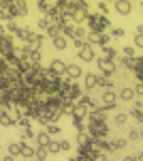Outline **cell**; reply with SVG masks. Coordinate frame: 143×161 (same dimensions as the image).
<instances>
[{
	"mask_svg": "<svg viewBox=\"0 0 143 161\" xmlns=\"http://www.w3.org/2000/svg\"><path fill=\"white\" fill-rule=\"evenodd\" d=\"M11 47H15L13 35H9V32H0V50H11Z\"/></svg>",
	"mask_w": 143,
	"mask_h": 161,
	"instance_id": "d6986e66",
	"label": "cell"
},
{
	"mask_svg": "<svg viewBox=\"0 0 143 161\" xmlns=\"http://www.w3.org/2000/svg\"><path fill=\"white\" fill-rule=\"evenodd\" d=\"M43 43H45V37H43V35H38V32H32V37H30V41H28L26 45H28V47H32V50L41 52Z\"/></svg>",
	"mask_w": 143,
	"mask_h": 161,
	"instance_id": "ac0fdd59",
	"label": "cell"
},
{
	"mask_svg": "<svg viewBox=\"0 0 143 161\" xmlns=\"http://www.w3.org/2000/svg\"><path fill=\"white\" fill-rule=\"evenodd\" d=\"M47 37L49 39H56V37H62V26L60 24H49V28H47Z\"/></svg>",
	"mask_w": 143,
	"mask_h": 161,
	"instance_id": "f1b7e54d",
	"label": "cell"
},
{
	"mask_svg": "<svg viewBox=\"0 0 143 161\" xmlns=\"http://www.w3.org/2000/svg\"><path fill=\"white\" fill-rule=\"evenodd\" d=\"M17 127H22V129H30V127H32V118H30V116H19V118H17Z\"/></svg>",
	"mask_w": 143,
	"mask_h": 161,
	"instance_id": "d6a6232c",
	"label": "cell"
},
{
	"mask_svg": "<svg viewBox=\"0 0 143 161\" xmlns=\"http://www.w3.org/2000/svg\"><path fill=\"white\" fill-rule=\"evenodd\" d=\"M88 37V30H85V26H75V30H73V41H85Z\"/></svg>",
	"mask_w": 143,
	"mask_h": 161,
	"instance_id": "cb8c5ba5",
	"label": "cell"
},
{
	"mask_svg": "<svg viewBox=\"0 0 143 161\" xmlns=\"http://www.w3.org/2000/svg\"><path fill=\"white\" fill-rule=\"evenodd\" d=\"M141 11H143V2H141Z\"/></svg>",
	"mask_w": 143,
	"mask_h": 161,
	"instance_id": "11a10c76",
	"label": "cell"
},
{
	"mask_svg": "<svg viewBox=\"0 0 143 161\" xmlns=\"http://www.w3.org/2000/svg\"><path fill=\"white\" fill-rule=\"evenodd\" d=\"M96 67H98V71H100V75L103 77H115L118 75V64L113 60H107V58H103V56H96Z\"/></svg>",
	"mask_w": 143,
	"mask_h": 161,
	"instance_id": "3957f363",
	"label": "cell"
},
{
	"mask_svg": "<svg viewBox=\"0 0 143 161\" xmlns=\"http://www.w3.org/2000/svg\"><path fill=\"white\" fill-rule=\"evenodd\" d=\"M111 123H113V127H126V125L130 123V118H128V112H115V114H113V118H111Z\"/></svg>",
	"mask_w": 143,
	"mask_h": 161,
	"instance_id": "5bb4252c",
	"label": "cell"
},
{
	"mask_svg": "<svg viewBox=\"0 0 143 161\" xmlns=\"http://www.w3.org/2000/svg\"><path fill=\"white\" fill-rule=\"evenodd\" d=\"M103 58H107V60H118L120 58V54H118V50L113 47V45H107V47H103Z\"/></svg>",
	"mask_w": 143,
	"mask_h": 161,
	"instance_id": "603a6c76",
	"label": "cell"
},
{
	"mask_svg": "<svg viewBox=\"0 0 143 161\" xmlns=\"http://www.w3.org/2000/svg\"><path fill=\"white\" fill-rule=\"evenodd\" d=\"M22 161H32V159H22Z\"/></svg>",
	"mask_w": 143,
	"mask_h": 161,
	"instance_id": "db71d44e",
	"label": "cell"
},
{
	"mask_svg": "<svg viewBox=\"0 0 143 161\" xmlns=\"http://www.w3.org/2000/svg\"><path fill=\"white\" fill-rule=\"evenodd\" d=\"M128 118H130V120H135V125H137V127H141V125H143V112L130 108V110H128Z\"/></svg>",
	"mask_w": 143,
	"mask_h": 161,
	"instance_id": "d4e9b609",
	"label": "cell"
},
{
	"mask_svg": "<svg viewBox=\"0 0 143 161\" xmlns=\"http://www.w3.org/2000/svg\"><path fill=\"white\" fill-rule=\"evenodd\" d=\"M132 108H135V110H141V112H143V97H137V99H135V105H132Z\"/></svg>",
	"mask_w": 143,
	"mask_h": 161,
	"instance_id": "7dc6e473",
	"label": "cell"
},
{
	"mask_svg": "<svg viewBox=\"0 0 143 161\" xmlns=\"http://www.w3.org/2000/svg\"><path fill=\"white\" fill-rule=\"evenodd\" d=\"M9 13H11V17L13 19H17V17H26L28 15V4L26 2H11L9 4Z\"/></svg>",
	"mask_w": 143,
	"mask_h": 161,
	"instance_id": "52a82bcc",
	"label": "cell"
},
{
	"mask_svg": "<svg viewBox=\"0 0 143 161\" xmlns=\"http://www.w3.org/2000/svg\"><path fill=\"white\" fill-rule=\"evenodd\" d=\"M122 161H137V159H135V155H128V157H124Z\"/></svg>",
	"mask_w": 143,
	"mask_h": 161,
	"instance_id": "816d5d0a",
	"label": "cell"
},
{
	"mask_svg": "<svg viewBox=\"0 0 143 161\" xmlns=\"http://www.w3.org/2000/svg\"><path fill=\"white\" fill-rule=\"evenodd\" d=\"M77 58H79L81 62H94V60H96V52H94V47L85 43L84 47L77 52Z\"/></svg>",
	"mask_w": 143,
	"mask_h": 161,
	"instance_id": "30bf717a",
	"label": "cell"
},
{
	"mask_svg": "<svg viewBox=\"0 0 143 161\" xmlns=\"http://www.w3.org/2000/svg\"><path fill=\"white\" fill-rule=\"evenodd\" d=\"M34 129L30 127V129H24V133H22V137H19V142H28V140H34Z\"/></svg>",
	"mask_w": 143,
	"mask_h": 161,
	"instance_id": "ab89813d",
	"label": "cell"
},
{
	"mask_svg": "<svg viewBox=\"0 0 143 161\" xmlns=\"http://www.w3.org/2000/svg\"><path fill=\"white\" fill-rule=\"evenodd\" d=\"M45 131H47L49 137H51V136H58V133H62V127L54 123V125H47V127H45Z\"/></svg>",
	"mask_w": 143,
	"mask_h": 161,
	"instance_id": "74e56055",
	"label": "cell"
},
{
	"mask_svg": "<svg viewBox=\"0 0 143 161\" xmlns=\"http://www.w3.org/2000/svg\"><path fill=\"white\" fill-rule=\"evenodd\" d=\"M135 99H137V95H135L132 86H122L118 90V101H122V103H132Z\"/></svg>",
	"mask_w": 143,
	"mask_h": 161,
	"instance_id": "7c38bea8",
	"label": "cell"
},
{
	"mask_svg": "<svg viewBox=\"0 0 143 161\" xmlns=\"http://www.w3.org/2000/svg\"><path fill=\"white\" fill-rule=\"evenodd\" d=\"M32 32H34L32 28H26V26H19V28H17V32H15L13 37H17V39H22L24 43H28V41H30V37H32Z\"/></svg>",
	"mask_w": 143,
	"mask_h": 161,
	"instance_id": "ffe728a7",
	"label": "cell"
},
{
	"mask_svg": "<svg viewBox=\"0 0 143 161\" xmlns=\"http://www.w3.org/2000/svg\"><path fill=\"white\" fill-rule=\"evenodd\" d=\"M0 125L2 127H17V118L11 116V114H2L0 116Z\"/></svg>",
	"mask_w": 143,
	"mask_h": 161,
	"instance_id": "f546056e",
	"label": "cell"
},
{
	"mask_svg": "<svg viewBox=\"0 0 143 161\" xmlns=\"http://www.w3.org/2000/svg\"><path fill=\"white\" fill-rule=\"evenodd\" d=\"M139 136H141V142H143V125L139 127Z\"/></svg>",
	"mask_w": 143,
	"mask_h": 161,
	"instance_id": "f5cc1de1",
	"label": "cell"
},
{
	"mask_svg": "<svg viewBox=\"0 0 143 161\" xmlns=\"http://www.w3.org/2000/svg\"><path fill=\"white\" fill-rule=\"evenodd\" d=\"M77 103H81V105H84V108H85L88 112H92V110H96V108H98L96 99L92 97V95H88V92H84V97H81V99L77 101Z\"/></svg>",
	"mask_w": 143,
	"mask_h": 161,
	"instance_id": "e0dca14e",
	"label": "cell"
},
{
	"mask_svg": "<svg viewBox=\"0 0 143 161\" xmlns=\"http://www.w3.org/2000/svg\"><path fill=\"white\" fill-rule=\"evenodd\" d=\"M122 56H124V58H137V50H135L132 45H124V47H122Z\"/></svg>",
	"mask_w": 143,
	"mask_h": 161,
	"instance_id": "e575fe53",
	"label": "cell"
},
{
	"mask_svg": "<svg viewBox=\"0 0 143 161\" xmlns=\"http://www.w3.org/2000/svg\"><path fill=\"white\" fill-rule=\"evenodd\" d=\"M36 7H38V11H41V13H45V15H47V13L51 11V7H54V2H49V0H41Z\"/></svg>",
	"mask_w": 143,
	"mask_h": 161,
	"instance_id": "d590c367",
	"label": "cell"
},
{
	"mask_svg": "<svg viewBox=\"0 0 143 161\" xmlns=\"http://www.w3.org/2000/svg\"><path fill=\"white\" fill-rule=\"evenodd\" d=\"M135 35H141V37H143V24H137V28H135Z\"/></svg>",
	"mask_w": 143,
	"mask_h": 161,
	"instance_id": "c3c4849f",
	"label": "cell"
},
{
	"mask_svg": "<svg viewBox=\"0 0 143 161\" xmlns=\"http://www.w3.org/2000/svg\"><path fill=\"white\" fill-rule=\"evenodd\" d=\"M126 133H128V136H126L128 144H137V142H141V136H139V127H130Z\"/></svg>",
	"mask_w": 143,
	"mask_h": 161,
	"instance_id": "4316f807",
	"label": "cell"
},
{
	"mask_svg": "<svg viewBox=\"0 0 143 161\" xmlns=\"http://www.w3.org/2000/svg\"><path fill=\"white\" fill-rule=\"evenodd\" d=\"M135 159H137V161H143V150H137V153H135Z\"/></svg>",
	"mask_w": 143,
	"mask_h": 161,
	"instance_id": "681fc988",
	"label": "cell"
},
{
	"mask_svg": "<svg viewBox=\"0 0 143 161\" xmlns=\"http://www.w3.org/2000/svg\"><path fill=\"white\" fill-rule=\"evenodd\" d=\"M85 43H88V45H92V47H100V35H98V32H88Z\"/></svg>",
	"mask_w": 143,
	"mask_h": 161,
	"instance_id": "4dcf8cb0",
	"label": "cell"
},
{
	"mask_svg": "<svg viewBox=\"0 0 143 161\" xmlns=\"http://www.w3.org/2000/svg\"><path fill=\"white\" fill-rule=\"evenodd\" d=\"M132 47L135 50H143V37L141 35H135L132 37Z\"/></svg>",
	"mask_w": 143,
	"mask_h": 161,
	"instance_id": "7bdbcfd3",
	"label": "cell"
},
{
	"mask_svg": "<svg viewBox=\"0 0 143 161\" xmlns=\"http://www.w3.org/2000/svg\"><path fill=\"white\" fill-rule=\"evenodd\" d=\"M109 148H111V155H115V153H122V150L128 148V140L126 137H109Z\"/></svg>",
	"mask_w": 143,
	"mask_h": 161,
	"instance_id": "9c48e42d",
	"label": "cell"
},
{
	"mask_svg": "<svg viewBox=\"0 0 143 161\" xmlns=\"http://www.w3.org/2000/svg\"><path fill=\"white\" fill-rule=\"evenodd\" d=\"M7 155H11L13 159L19 157V155H22V144H19V142H11V144L7 146Z\"/></svg>",
	"mask_w": 143,
	"mask_h": 161,
	"instance_id": "83f0119b",
	"label": "cell"
},
{
	"mask_svg": "<svg viewBox=\"0 0 143 161\" xmlns=\"http://www.w3.org/2000/svg\"><path fill=\"white\" fill-rule=\"evenodd\" d=\"M81 97H84V86H81L79 82H73V84H71V90H69V99H71L73 103H77Z\"/></svg>",
	"mask_w": 143,
	"mask_h": 161,
	"instance_id": "9a60e30c",
	"label": "cell"
},
{
	"mask_svg": "<svg viewBox=\"0 0 143 161\" xmlns=\"http://www.w3.org/2000/svg\"><path fill=\"white\" fill-rule=\"evenodd\" d=\"M0 157H2V155H0Z\"/></svg>",
	"mask_w": 143,
	"mask_h": 161,
	"instance_id": "9f6ffc18",
	"label": "cell"
},
{
	"mask_svg": "<svg viewBox=\"0 0 143 161\" xmlns=\"http://www.w3.org/2000/svg\"><path fill=\"white\" fill-rule=\"evenodd\" d=\"M47 157H49V155H47V150H45V148H36L34 150V161H47Z\"/></svg>",
	"mask_w": 143,
	"mask_h": 161,
	"instance_id": "b9f144b4",
	"label": "cell"
},
{
	"mask_svg": "<svg viewBox=\"0 0 143 161\" xmlns=\"http://www.w3.org/2000/svg\"><path fill=\"white\" fill-rule=\"evenodd\" d=\"M94 4H96V13H98V15H107L109 13V2L98 0V2H94Z\"/></svg>",
	"mask_w": 143,
	"mask_h": 161,
	"instance_id": "836d02e7",
	"label": "cell"
},
{
	"mask_svg": "<svg viewBox=\"0 0 143 161\" xmlns=\"http://www.w3.org/2000/svg\"><path fill=\"white\" fill-rule=\"evenodd\" d=\"M0 161H15V159H13L11 155H2V157H0Z\"/></svg>",
	"mask_w": 143,
	"mask_h": 161,
	"instance_id": "f907efd6",
	"label": "cell"
},
{
	"mask_svg": "<svg viewBox=\"0 0 143 161\" xmlns=\"http://www.w3.org/2000/svg\"><path fill=\"white\" fill-rule=\"evenodd\" d=\"M132 90H135V95H137V97H143V82H137V80H135Z\"/></svg>",
	"mask_w": 143,
	"mask_h": 161,
	"instance_id": "ee69618b",
	"label": "cell"
},
{
	"mask_svg": "<svg viewBox=\"0 0 143 161\" xmlns=\"http://www.w3.org/2000/svg\"><path fill=\"white\" fill-rule=\"evenodd\" d=\"M90 142V136H88V131H81V133H77V146H85Z\"/></svg>",
	"mask_w": 143,
	"mask_h": 161,
	"instance_id": "60d3db41",
	"label": "cell"
},
{
	"mask_svg": "<svg viewBox=\"0 0 143 161\" xmlns=\"http://www.w3.org/2000/svg\"><path fill=\"white\" fill-rule=\"evenodd\" d=\"M19 144H22V157H24V159H34L36 146H30L28 142H19Z\"/></svg>",
	"mask_w": 143,
	"mask_h": 161,
	"instance_id": "7402d4cb",
	"label": "cell"
},
{
	"mask_svg": "<svg viewBox=\"0 0 143 161\" xmlns=\"http://www.w3.org/2000/svg\"><path fill=\"white\" fill-rule=\"evenodd\" d=\"M132 9H135V4L128 2V0H115V2H113V11L118 13V15H122V17L130 15Z\"/></svg>",
	"mask_w": 143,
	"mask_h": 161,
	"instance_id": "ba28073f",
	"label": "cell"
},
{
	"mask_svg": "<svg viewBox=\"0 0 143 161\" xmlns=\"http://www.w3.org/2000/svg\"><path fill=\"white\" fill-rule=\"evenodd\" d=\"M98 108H103L105 112H111L118 108V90H105L98 97Z\"/></svg>",
	"mask_w": 143,
	"mask_h": 161,
	"instance_id": "277c9868",
	"label": "cell"
},
{
	"mask_svg": "<svg viewBox=\"0 0 143 161\" xmlns=\"http://www.w3.org/2000/svg\"><path fill=\"white\" fill-rule=\"evenodd\" d=\"M71 118H88V110H85L81 103H75V108L71 112Z\"/></svg>",
	"mask_w": 143,
	"mask_h": 161,
	"instance_id": "484cf974",
	"label": "cell"
},
{
	"mask_svg": "<svg viewBox=\"0 0 143 161\" xmlns=\"http://www.w3.org/2000/svg\"><path fill=\"white\" fill-rule=\"evenodd\" d=\"M85 123L88 125H92V123H109V116H107V112L103 110V108H96V110L88 112Z\"/></svg>",
	"mask_w": 143,
	"mask_h": 161,
	"instance_id": "8992f818",
	"label": "cell"
},
{
	"mask_svg": "<svg viewBox=\"0 0 143 161\" xmlns=\"http://www.w3.org/2000/svg\"><path fill=\"white\" fill-rule=\"evenodd\" d=\"M71 150V142L69 140H60V153H69Z\"/></svg>",
	"mask_w": 143,
	"mask_h": 161,
	"instance_id": "bcb514c9",
	"label": "cell"
},
{
	"mask_svg": "<svg viewBox=\"0 0 143 161\" xmlns=\"http://www.w3.org/2000/svg\"><path fill=\"white\" fill-rule=\"evenodd\" d=\"M49 24H51V22H49L47 17H43V19H38V30H45V32H47V28H49Z\"/></svg>",
	"mask_w": 143,
	"mask_h": 161,
	"instance_id": "f6af8a7d",
	"label": "cell"
},
{
	"mask_svg": "<svg viewBox=\"0 0 143 161\" xmlns=\"http://www.w3.org/2000/svg\"><path fill=\"white\" fill-rule=\"evenodd\" d=\"M73 125H75V129L81 133V131H85V127H88V123H85V118H73Z\"/></svg>",
	"mask_w": 143,
	"mask_h": 161,
	"instance_id": "f35d334b",
	"label": "cell"
},
{
	"mask_svg": "<svg viewBox=\"0 0 143 161\" xmlns=\"http://www.w3.org/2000/svg\"><path fill=\"white\" fill-rule=\"evenodd\" d=\"M45 150H47V155H58V153H60V142L51 140V142H49V146Z\"/></svg>",
	"mask_w": 143,
	"mask_h": 161,
	"instance_id": "8d00e7d4",
	"label": "cell"
},
{
	"mask_svg": "<svg viewBox=\"0 0 143 161\" xmlns=\"http://www.w3.org/2000/svg\"><path fill=\"white\" fill-rule=\"evenodd\" d=\"M66 64H69V62H64L62 58H51V60H49V64H47V69L54 75L64 77V75H66Z\"/></svg>",
	"mask_w": 143,
	"mask_h": 161,
	"instance_id": "5b68a950",
	"label": "cell"
},
{
	"mask_svg": "<svg viewBox=\"0 0 143 161\" xmlns=\"http://www.w3.org/2000/svg\"><path fill=\"white\" fill-rule=\"evenodd\" d=\"M84 86V92H92L96 86H98V73H85V82L81 84Z\"/></svg>",
	"mask_w": 143,
	"mask_h": 161,
	"instance_id": "4fadbf2b",
	"label": "cell"
},
{
	"mask_svg": "<svg viewBox=\"0 0 143 161\" xmlns=\"http://www.w3.org/2000/svg\"><path fill=\"white\" fill-rule=\"evenodd\" d=\"M64 77H69L71 82H77V80H81L84 77V69H81V64H66V75Z\"/></svg>",
	"mask_w": 143,
	"mask_h": 161,
	"instance_id": "8fae6325",
	"label": "cell"
},
{
	"mask_svg": "<svg viewBox=\"0 0 143 161\" xmlns=\"http://www.w3.org/2000/svg\"><path fill=\"white\" fill-rule=\"evenodd\" d=\"M124 35H126V30L122 26H111V30H109V37L111 39H122Z\"/></svg>",
	"mask_w": 143,
	"mask_h": 161,
	"instance_id": "1f68e13d",
	"label": "cell"
},
{
	"mask_svg": "<svg viewBox=\"0 0 143 161\" xmlns=\"http://www.w3.org/2000/svg\"><path fill=\"white\" fill-rule=\"evenodd\" d=\"M51 47H54V50H58V52L69 50V39H66V37H56V39H51Z\"/></svg>",
	"mask_w": 143,
	"mask_h": 161,
	"instance_id": "44dd1931",
	"label": "cell"
},
{
	"mask_svg": "<svg viewBox=\"0 0 143 161\" xmlns=\"http://www.w3.org/2000/svg\"><path fill=\"white\" fill-rule=\"evenodd\" d=\"M85 26H88V32H107L111 30V19L107 15H98V13H88V19H85Z\"/></svg>",
	"mask_w": 143,
	"mask_h": 161,
	"instance_id": "6da1fadb",
	"label": "cell"
},
{
	"mask_svg": "<svg viewBox=\"0 0 143 161\" xmlns=\"http://www.w3.org/2000/svg\"><path fill=\"white\" fill-rule=\"evenodd\" d=\"M49 142H51V137H49L47 131H38V133L34 136V144H36V148H47Z\"/></svg>",
	"mask_w": 143,
	"mask_h": 161,
	"instance_id": "2e32d148",
	"label": "cell"
},
{
	"mask_svg": "<svg viewBox=\"0 0 143 161\" xmlns=\"http://www.w3.org/2000/svg\"><path fill=\"white\" fill-rule=\"evenodd\" d=\"M90 140H109L111 137V125L109 123H92L85 127Z\"/></svg>",
	"mask_w": 143,
	"mask_h": 161,
	"instance_id": "7a4b0ae2",
	"label": "cell"
}]
</instances>
